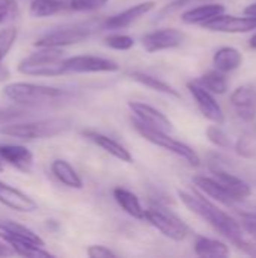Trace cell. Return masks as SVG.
I'll use <instances>...</instances> for the list:
<instances>
[{"label": "cell", "mask_w": 256, "mask_h": 258, "mask_svg": "<svg viewBox=\"0 0 256 258\" xmlns=\"http://www.w3.org/2000/svg\"><path fill=\"white\" fill-rule=\"evenodd\" d=\"M193 184L199 190H202L205 195H208L210 198H213L214 201H217V203H220L223 206L231 207V206H234L237 203V200L231 195V192L214 178H210V177H205V175H195L193 177Z\"/></svg>", "instance_id": "cell-19"}, {"label": "cell", "mask_w": 256, "mask_h": 258, "mask_svg": "<svg viewBox=\"0 0 256 258\" xmlns=\"http://www.w3.org/2000/svg\"><path fill=\"white\" fill-rule=\"evenodd\" d=\"M0 159L24 174H29L33 168V154L24 145H0Z\"/></svg>", "instance_id": "cell-18"}, {"label": "cell", "mask_w": 256, "mask_h": 258, "mask_svg": "<svg viewBox=\"0 0 256 258\" xmlns=\"http://www.w3.org/2000/svg\"><path fill=\"white\" fill-rule=\"evenodd\" d=\"M205 135H207V139L213 144V145H216V147H219V148H228V147H231V139H229V136L223 132V128H220L217 124L216 125H210L207 130H205Z\"/></svg>", "instance_id": "cell-32"}, {"label": "cell", "mask_w": 256, "mask_h": 258, "mask_svg": "<svg viewBox=\"0 0 256 258\" xmlns=\"http://www.w3.org/2000/svg\"><path fill=\"white\" fill-rule=\"evenodd\" d=\"M51 174L66 187L69 189H81L83 187V180L77 174V171L62 159H56L51 162Z\"/></svg>", "instance_id": "cell-23"}, {"label": "cell", "mask_w": 256, "mask_h": 258, "mask_svg": "<svg viewBox=\"0 0 256 258\" xmlns=\"http://www.w3.org/2000/svg\"><path fill=\"white\" fill-rule=\"evenodd\" d=\"M0 236H12V237L30 240V242H35L41 246H45V242L42 240L41 236H38L35 231L27 228L26 225L15 222L12 219H0Z\"/></svg>", "instance_id": "cell-25"}, {"label": "cell", "mask_w": 256, "mask_h": 258, "mask_svg": "<svg viewBox=\"0 0 256 258\" xmlns=\"http://www.w3.org/2000/svg\"><path fill=\"white\" fill-rule=\"evenodd\" d=\"M237 115L250 122L256 118V86L255 85H241L238 86L229 98Z\"/></svg>", "instance_id": "cell-14"}, {"label": "cell", "mask_w": 256, "mask_h": 258, "mask_svg": "<svg viewBox=\"0 0 256 258\" xmlns=\"http://www.w3.org/2000/svg\"><path fill=\"white\" fill-rule=\"evenodd\" d=\"M0 204L20 213H33L38 210V204L20 189L0 181Z\"/></svg>", "instance_id": "cell-16"}, {"label": "cell", "mask_w": 256, "mask_h": 258, "mask_svg": "<svg viewBox=\"0 0 256 258\" xmlns=\"http://www.w3.org/2000/svg\"><path fill=\"white\" fill-rule=\"evenodd\" d=\"M113 198L119 204V207L127 215H130L131 218H134V219H143L145 218V209H143L140 200L137 198V195H134L128 189H124L121 186L115 187L113 189Z\"/></svg>", "instance_id": "cell-22"}, {"label": "cell", "mask_w": 256, "mask_h": 258, "mask_svg": "<svg viewBox=\"0 0 256 258\" xmlns=\"http://www.w3.org/2000/svg\"><path fill=\"white\" fill-rule=\"evenodd\" d=\"M72 125V121L65 116L42 118L26 122H11L0 127V135L15 138L20 141H38L50 139L68 132Z\"/></svg>", "instance_id": "cell-3"}, {"label": "cell", "mask_w": 256, "mask_h": 258, "mask_svg": "<svg viewBox=\"0 0 256 258\" xmlns=\"http://www.w3.org/2000/svg\"><path fill=\"white\" fill-rule=\"evenodd\" d=\"M14 9H15L14 0H0V24L12 14Z\"/></svg>", "instance_id": "cell-37"}, {"label": "cell", "mask_w": 256, "mask_h": 258, "mask_svg": "<svg viewBox=\"0 0 256 258\" xmlns=\"http://www.w3.org/2000/svg\"><path fill=\"white\" fill-rule=\"evenodd\" d=\"M92 33L91 27L86 26H74V27H63L53 32H48L35 41V47H48V48H62L66 45L78 44L86 41Z\"/></svg>", "instance_id": "cell-8"}, {"label": "cell", "mask_w": 256, "mask_h": 258, "mask_svg": "<svg viewBox=\"0 0 256 258\" xmlns=\"http://www.w3.org/2000/svg\"><path fill=\"white\" fill-rule=\"evenodd\" d=\"M128 107H130L131 113L134 115V118L139 119L142 124H145L151 128L160 130V132H166V133L172 132L174 125H172L170 119L158 109H155L146 103H140V101H128Z\"/></svg>", "instance_id": "cell-13"}, {"label": "cell", "mask_w": 256, "mask_h": 258, "mask_svg": "<svg viewBox=\"0 0 256 258\" xmlns=\"http://www.w3.org/2000/svg\"><path fill=\"white\" fill-rule=\"evenodd\" d=\"M187 89L190 91V94H192L198 109L201 110V113L207 119H210L213 124H217V125L225 124V113H223L220 104L216 101V98L211 95L210 91H207L199 83H196V80L189 82L187 83Z\"/></svg>", "instance_id": "cell-10"}, {"label": "cell", "mask_w": 256, "mask_h": 258, "mask_svg": "<svg viewBox=\"0 0 256 258\" xmlns=\"http://www.w3.org/2000/svg\"><path fill=\"white\" fill-rule=\"evenodd\" d=\"M195 252L199 257H228L231 254L229 248L216 239H210V237H196L195 242Z\"/></svg>", "instance_id": "cell-26"}, {"label": "cell", "mask_w": 256, "mask_h": 258, "mask_svg": "<svg viewBox=\"0 0 256 258\" xmlns=\"http://www.w3.org/2000/svg\"><path fill=\"white\" fill-rule=\"evenodd\" d=\"M63 9H66V3L63 0H32L29 6L30 15L36 18L51 17Z\"/></svg>", "instance_id": "cell-28"}, {"label": "cell", "mask_w": 256, "mask_h": 258, "mask_svg": "<svg viewBox=\"0 0 256 258\" xmlns=\"http://www.w3.org/2000/svg\"><path fill=\"white\" fill-rule=\"evenodd\" d=\"M249 45H250L252 48H256V33L249 39Z\"/></svg>", "instance_id": "cell-40"}, {"label": "cell", "mask_w": 256, "mask_h": 258, "mask_svg": "<svg viewBox=\"0 0 256 258\" xmlns=\"http://www.w3.org/2000/svg\"><path fill=\"white\" fill-rule=\"evenodd\" d=\"M202 27L213 30V32H225V33H244L256 29V17L246 15V17H235L220 14L214 18L201 24Z\"/></svg>", "instance_id": "cell-12"}, {"label": "cell", "mask_w": 256, "mask_h": 258, "mask_svg": "<svg viewBox=\"0 0 256 258\" xmlns=\"http://www.w3.org/2000/svg\"><path fill=\"white\" fill-rule=\"evenodd\" d=\"M207 2H210V0H174V2H170L169 5H166L164 8L160 9V12L157 15V20L166 18V17H169V15L184 9V8H190L193 5H201V3H207Z\"/></svg>", "instance_id": "cell-31"}, {"label": "cell", "mask_w": 256, "mask_h": 258, "mask_svg": "<svg viewBox=\"0 0 256 258\" xmlns=\"http://www.w3.org/2000/svg\"><path fill=\"white\" fill-rule=\"evenodd\" d=\"M9 255H14L12 248H11L5 240L0 242V257H9Z\"/></svg>", "instance_id": "cell-38"}, {"label": "cell", "mask_w": 256, "mask_h": 258, "mask_svg": "<svg viewBox=\"0 0 256 258\" xmlns=\"http://www.w3.org/2000/svg\"><path fill=\"white\" fill-rule=\"evenodd\" d=\"M178 197L181 203L196 216L204 219L210 227H213L220 236L228 239L232 245L238 246L244 237L241 225L229 216L226 212L220 210L217 206H214L211 201L204 198L199 194H190L186 190H178Z\"/></svg>", "instance_id": "cell-1"}, {"label": "cell", "mask_w": 256, "mask_h": 258, "mask_svg": "<svg viewBox=\"0 0 256 258\" xmlns=\"http://www.w3.org/2000/svg\"><path fill=\"white\" fill-rule=\"evenodd\" d=\"M3 95L18 106L41 107L66 101L68 98H71L72 94L62 88L36 85L29 82H12L5 85Z\"/></svg>", "instance_id": "cell-2"}, {"label": "cell", "mask_w": 256, "mask_h": 258, "mask_svg": "<svg viewBox=\"0 0 256 258\" xmlns=\"http://www.w3.org/2000/svg\"><path fill=\"white\" fill-rule=\"evenodd\" d=\"M109 0H69L66 8L74 12H91L107 5Z\"/></svg>", "instance_id": "cell-33"}, {"label": "cell", "mask_w": 256, "mask_h": 258, "mask_svg": "<svg viewBox=\"0 0 256 258\" xmlns=\"http://www.w3.org/2000/svg\"><path fill=\"white\" fill-rule=\"evenodd\" d=\"M81 135L91 141L94 145H97L98 148H101L103 151H106L107 154H110L112 157L118 159L119 162H124V163H133V156L131 153L122 145L119 144L118 141L112 139L110 136L104 135V133H100L97 130H83Z\"/></svg>", "instance_id": "cell-17"}, {"label": "cell", "mask_w": 256, "mask_h": 258, "mask_svg": "<svg viewBox=\"0 0 256 258\" xmlns=\"http://www.w3.org/2000/svg\"><path fill=\"white\" fill-rule=\"evenodd\" d=\"M196 83H199L202 88H205L207 91L213 92V94H225L229 88V82L226 77V73H222L219 70H211L205 74H202Z\"/></svg>", "instance_id": "cell-27"}, {"label": "cell", "mask_w": 256, "mask_h": 258, "mask_svg": "<svg viewBox=\"0 0 256 258\" xmlns=\"http://www.w3.org/2000/svg\"><path fill=\"white\" fill-rule=\"evenodd\" d=\"M88 257L91 258H116V252H113L110 248L104 245H92L86 249Z\"/></svg>", "instance_id": "cell-35"}, {"label": "cell", "mask_w": 256, "mask_h": 258, "mask_svg": "<svg viewBox=\"0 0 256 258\" xmlns=\"http://www.w3.org/2000/svg\"><path fill=\"white\" fill-rule=\"evenodd\" d=\"M186 39V35L172 27L152 30L142 36V45L148 53H157L163 50H170L180 47Z\"/></svg>", "instance_id": "cell-11"}, {"label": "cell", "mask_w": 256, "mask_h": 258, "mask_svg": "<svg viewBox=\"0 0 256 258\" xmlns=\"http://www.w3.org/2000/svg\"><path fill=\"white\" fill-rule=\"evenodd\" d=\"M241 227L252 236V239L256 242V215L243 213L241 215Z\"/></svg>", "instance_id": "cell-36"}, {"label": "cell", "mask_w": 256, "mask_h": 258, "mask_svg": "<svg viewBox=\"0 0 256 258\" xmlns=\"http://www.w3.org/2000/svg\"><path fill=\"white\" fill-rule=\"evenodd\" d=\"M155 8V2L154 0H148V2H142L137 5H133L131 8L115 14L112 17H109L104 23H103V29L107 30H119V29H125L130 24H133L134 21H137L139 18H142L143 15L149 14L152 9Z\"/></svg>", "instance_id": "cell-15"}, {"label": "cell", "mask_w": 256, "mask_h": 258, "mask_svg": "<svg viewBox=\"0 0 256 258\" xmlns=\"http://www.w3.org/2000/svg\"><path fill=\"white\" fill-rule=\"evenodd\" d=\"M63 56L60 48L39 47L38 51L21 59L17 70L24 76L35 77H56L65 74L63 70Z\"/></svg>", "instance_id": "cell-4"}, {"label": "cell", "mask_w": 256, "mask_h": 258, "mask_svg": "<svg viewBox=\"0 0 256 258\" xmlns=\"http://www.w3.org/2000/svg\"><path fill=\"white\" fill-rule=\"evenodd\" d=\"M131 80L137 82L139 85H143L155 92H160V94H164V95H169V97H174V98H181V94L172 86L169 85L167 82L152 76V74H148V73H143V71H130L127 74Z\"/></svg>", "instance_id": "cell-21"}, {"label": "cell", "mask_w": 256, "mask_h": 258, "mask_svg": "<svg viewBox=\"0 0 256 258\" xmlns=\"http://www.w3.org/2000/svg\"><path fill=\"white\" fill-rule=\"evenodd\" d=\"M104 44L109 48L125 51V50H130L134 45V38L130 36V35H125V33H112L107 38H104Z\"/></svg>", "instance_id": "cell-30"}, {"label": "cell", "mask_w": 256, "mask_h": 258, "mask_svg": "<svg viewBox=\"0 0 256 258\" xmlns=\"http://www.w3.org/2000/svg\"><path fill=\"white\" fill-rule=\"evenodd\" d=\"M17 36H18L17 27L8 26V27L0 29V65H2L3 59L8 56V53L11 51V48L14 47Z\"/></svg>", "instance_id": "cell-29"}, {"label": "cell", "mask_w": 256, "mask_h": 258, "mask_svg": "<svg viewBox=\"0 0 256 258\" xmlns=\"http://www.w3.org/2000/svg\"><path fill=\"white\" fill-rule=\"evenodd\" d=\"M244 14L246 15H253V17H256V3H252V5L246 6L244 8Z\"/></svg>", "instance_id": "cell-39"}, {"label": "cell", "mask_w": 256, "mask_h": 258, "mask_svg": "<svg viewBox=\"0 0 256 258\" xmlns=\"http://www.w3.org/2000/svg\"><path fill=\"white\" fill-rule=\"evenodd\" d=\"M225 12V6L220 3H201L199 6H193L187 9L183 15L181 20L186 24H204L205 21L214 18L216 15H220Z\"/></svg>", "instance_id": "cell-20"}, {"label": "cell", "mask_w": 256, "mask_h": 258, "mask_svg": "<svg viewBox=\"0 0 256 258\" xmlns=\"http://www.w3.org/2000/svg\"><path fill=\"white\" fill-rule=\"evenodd\" d=\"M3 171V166H2V163H0V172Z\"/></svg>", "instance_id": "cell-41"}, {"label": "cell", "mask_w": 256, "mask_h": 258, "mask_svg": "<svg viewBox=\"0 0 256 258\" xmlns=\"http://www.w3.org/2000/svg\"><path fill=\"white\" fill-rule=\"evenodd\" d=\"M208 168L214 174L216 180L220 184H223L237 201L250 197V194H252L250 186L244 180H241L240 177H237L231 171H228L225 163L217 156H214V154L208 156Z\"/></svg>", "instance_id": "cell-9"}, {"label": "cell", "mask_w": 256, "mask_h": 258, "mask_svg": "<svg viewBox=\"0 0 256 258\" xmlns=\"http://www.w3.org/2000/svg\"><path fill=\"white\" fill-rule=\"evenodd\" d=\"M143 219L170 240L183 242L189 236V227L175 213H172L161 204H152L145 209Z\"/></svg>", "instance_id": "cell-6"}, {"label": "cell", "mask_w": 256, "mask_h": 258, "mask_svg": "<svg viewBox=\"0 0 256 258\" xmlns=\"http://www.w3.org/2000/svg\"><path fill=\"white\" fill-rule=\"evenodd\" d=\"M65 74H88V73H115L119 71V65L107 57L92 56V54H78L63 59Z\"/></svg>", "instance_id": "cell-7"}, {"label": "cell", "mask_w": 256, "mask_h": 258, "mask_svg": "<svg viewBox=\"0 0 256 258\" xmlns=\"http://www.w3.org/2000/svg\"><path fill=\"white\" fill-rule=\"evenodd\" d=\"M213 63H214L216 70H219L222 73H231V71H235L237 68H240V65L243 63V54L240 53V50L226 45V47L219 48L214 53Z\"/></svg>", "instance_id": "cell-24"}, {"label": "cell", "mask_w": 256, "mask_h": 258, "mask_svg": "<svg viewBox=\"0 0 256 258\" xmlns=\"http://www.w3.org/2000/svg\"><path fill=\"white\" fill-rule=\"evenodd\" d=\"M235 151L244 159L256 157V139L250 136H241L235 144Z\"/></svg>", "instance_id": "cell-34"}, {"label": "cell", "mask_w": 256, "mask_h": 258, "mask_svg": "<svg viewBox=\"0 0 256 258\" xmlns=\"http://www.w3.org/2000/svg\"><path fill=\"white\" fill-rule=\"evenodd\" d=\"M131 124L134 127V130L148 142H151L152 145L155 147H160L175 156H178L180 159H183L184 162H187L190 166H199L201 165V159L198 156V153L189 147L187 144L181 142V141H177L175 138H172L169 133L166 132H160V130H155V128H151L145 124H142L139 119H136L134 116L131 118Z\"/></svg>", "instance_id": "cell-5"}]
</instances>
